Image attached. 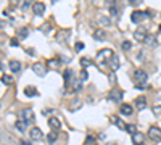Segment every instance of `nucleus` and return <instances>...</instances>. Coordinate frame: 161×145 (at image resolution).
<instances>
[{"label": "nucleus", "mask_w": 161, "mask_h": 145, "mask_svg": "<svg viewBox=\"0 0 161 145\" xmlns=\"http://www.w3.org/2000/svg\"><path fill=\"white\" fill-rule=\"evenodd\" d=\"M110 121H111L113 124H116V126H118L119 129H124V131H126V123L122 121L121 118H118L116 114H111V116H110Z\"/></svg>", "instance_id": "nucleus-13"}, {"label": "nucleus", "mask_w": 161, "mask_h": 145, "mask_svg": "<svg viewBox=\"0 0 161 145\" xmlns=\"http://www.w3.org/2000/svg\"><path fill=\"white\" fill-rule=\"evenodd\" d=\"M93 142H95V139H93L92 135H87V139H86V145H92Z\"/></svg>", "instance_id": "nucleus-33"}, {"label": "nucleus", "mask_w": 161, "mask_h": 145, "mask_svg": "<svg viewBox=\"0 0 161 145\" xmlns=\"http://www.w3.org/2000/svg\"><path fill=\"white\" fill-rule=\"evenodd\" d=\"M135 106H137L139 110H144L145 106H147V99H145L144 95H140V97H137V99H135Z\"/></svg>", "instance_id": "nucleus-17"}, {"label": "nucleus", "mask_w": 161, "mask_h": 145, "mask_svg": "<svg viewBox=\"0 0 161 145\" xmlns=\"http://www.w3.org/2000/svg\"><path fill=\"white\" fill-rule=\"evenodd\" d=\"M27 34H29V29H27V27H21L20 31H18V36H20L21 39H26Z\"/></svg>", "instance_id": "nucleus-27"}, {"label": "nucleus", "mask_w": 161, "mask_h": 145, "mask_svg": "<svg viewBox=\"0 0 161 145\" xmlns=\"http://www.w3.org/2000/svg\"><path fill=\"white\" fill-rule=\"evenodd\" d=\"M2 82H3L5 85H12V84H13V77H12L10 74H3V76H2Z\"/></svg>", "instance_id": "nucleus-25"}, {"label": "nucleus", "mask_w": 161, "mask_h": 145, "mask_svg": "<svg viewBox=\"0 0 161 145\" xmlns=\"http://www.w3.org/2000/svg\"><path fill=\"white\" fill-rule=\"evenodd\" d=\"M56 137H58V132L56 131H52L49 135H47V140H49V143H53L56 140Z\"/></svg>", "instance_id": "nucleus-26"}, {"label": "nucleus", "mask_w": 161, "mask_h": 145, "mask_svg": "<svg viewBox=\"0 0 161 145\" xmlns=\"http://www.w3.org/2000/svg\"><path fill=\"white\" fill-rule=\"evenodd\" d=\"M93 39H95V41H98V42L105 41V39H107V34H105V31H103V29H97V31L93 32Z\"/></svg>", "instance_id": "nucleus-18"}, {"label": "nucleus", "mask_w": 161, "mask_h": 145, "mask_svg": "<svg viewBox=\"0 0 161 145\" xmlns=\"http://www.w3.org/2000/svg\"><path fill=\"white\" fill-rule=\"evenodd\" d=\"M132 143L134 145H145V135L140 134V132L132 134Z\"/></svg>", "instance_id": "nucleus-11"}, {"label": "nucleus", "mask_w": 161, "mask_h": 145, "mask_svg": "<svg viewBox=\"0 0 161 145\" xmlns=\"http://www.w3.org/2000/svg\"><path fill=\"white\" fill-rule=\"evenodd\" d=\"M147 36H148V31H147V27H144V26H139L135 29V32H134L135 41H139V42H144Z\"/></svg>", "instance_id": "nucleus-7"}, {"label": "nucleus", "mask_w": 161, "mask_h": 145, "mask_svg": "<svg viewBox=\"0 0 161 145\" xmlns=\"http://www.w3.org/2000/svg\"><path fill=\"white\" fill-rule=\"evenodd\" d=\"M24 95H26V97H37V95H39V92H37L36 87L27 85L26 89H24Z\"/></svg>", "instance_id": "nucleus-20"}, {"label": "nucleus", "mask_w": 161, "mask_h": 145, "mask_svg": "<svg viewBox=\"0 0 161 145\" xmlns=\"http://www.w3.org/2000/svg\"><path fill=\"white\" fill-rule=\"evenodd\" d=\"M32 71H34L37 76H45L47 68H45V65H42V63H34V65H32Z\"/></svg>", "instance_id": "nucleus-10"}, {"label": "nucleus", "mask_w": 161, "mask_h": 145, "mask_svg": "<svg viewBox=\"0 0 161 145\" xmlns=\"http://www.w3.org/2000/svg\"><path fill=\"white\" fill-rule=\"evenodd\" d=\"M71 74H73V71H71V70H66V71H64V85H66V87H68V84H69Z\"/></svg>", "instance_id": "nucleus-28"}, {"label": "nucleus", "mask_w": 161, "mask_h": 145, "mask_svg": "<svg viewBox=\"0 0 161 145\" xmlns=\"http://www.w3.org/2000/svg\"><path fill=\"white\" fill-rule=\"evenodd\" d=\"M2 27H3V23H2V21H0V29H2Z\"/></svg>", "instance_id": "nucleus-42"}, {"label": "nucleus", "mask_w": 161, "mask_h": 145, "mask_svg": "<svg viewBox=\"0 0 161 145\" xmlns=\"http://www.w3.org/2000/svg\"><path fill=\"white\" fill-rule=\"evenodd\" d=\"M113 56V50L111 48H102L97 53V63H105V60H110Z\"/></svg>", "instance_id": "nucleus-4"}, {"label": "nucleus", "mask_w": 161, "mask_h": 145, "mask_svg": "<svg viewBox=\"0 0 161 145\" xmlns=\"http://www.w3.org/2000/svg\"><path fill=\"white\" fill-rule=\"evenodd\" d=\"M132 7H137V5H140L142 3V0H130V2H129Z\"/></svg>", "instance_id": "nucleus-35"}, {"label": "nucleus", "mask_w": 161, "mask_h": 145, "mask_svg": "<svg viewBox=\"0 0 161 145\" xmlns=\"http://www.w3.org/2000/svg\"><path fill=\"white\" fill-rule=\"evenodd\" d=\"M27 53H29V55H36L34 53V48H27Z\"/></svg>", "instance_id": "nucleus-41"}, {"label": "nucleus", "mask_w": 161, "mask_h": 145, "mask_svg": "<svg viewBox=\"0 0 161 145\" xmlns=\"http://www.w3.org/2000/svg\"><path fill=\"white\" fill-rule=\"evenodd\" d=\"M56 65H58V61H56V60H49V66H52V68H55Z\"/></svg>", "instance_id": "nucleus-36"}, {"label": "nucleus", "mask_w": 161, "mask_h": 145, "mask_svg": "<svg viewBox=\"0 0 161 145\" xmlns=\"http://www.w3.org/2000/svg\"><path fill=\"white\" fill-rule=\"evenodd\" d=\"M148 139L155 140V142L161 140V129L158 128V126H151V128L148 129Z\"/></svg>", "instance_id": "nucleus-6"}, {"label": "nucleus", "mask_w": 161, "mask_h": 145, "mask_svg": "<svg viewBox=\"0 0 161 145\" xmlns=\"http://www.w3.org/2000/svg\"><path fill=\"white\" fill-rule=\"evenodd\" d=\"M82 85H84V82L79 79V77H78V79H73V90L74 92H81Z\"/></svg>", "instance_id": "nucleus-23"}, {"label": "nucleus", "mask_w": 161, "mask_h": 145, "mask_svg": "<svg viewBox=\"0 0 161 145\" xmlns=\"http://www.w3.org/2000/svg\"><path fill=\"white\" fill-rule=\"evenodd\" d=\"M49 126H50L53 131L58 132V129L61 128V121L56 118V116H50V118H49Z\"/></svg>", "instance_id": "nucleus-12"}, {"label": "nucleus", "mask_w": 161, "mask_h": 145, "mask_svg": "<svg viewBox=\"0 0 161 145\" xmlns=\"http://www.w3.org/2000/svg\"><path fill=\"white\" fill-rule=\"evenodd\" d=\"M71 34V31L69 29H63V31H60L58 34H56V41H61V42H64L66 41V37H68Z\"/></svg>", "instance_id": "nucleus-21"}, {"label": "nucleus", "mask_w": 161, "mask_h": 145, "mask_svg": "<svg viewBox=\"0 0 161 145\" xmlns=\"http://www.w3.org/2000/svg\"><path fill=\"white\" fill-rule=\"evenodd\" d=\"M144 44H145V45H148V47H155V45H156L158 42H156V37H155L153 34H148V36L145 37Z\"/></svg>", "instance_id": "nucleus-19"}, {"label": "nucleus", "mask_w": 161, "mask_h": 145, "mask_svg": "<svg viewBox=\"0 0 161 145\" xmlns=\"http://www.w3.org/2000/svg\"><path fill=\"white\" fill-rule=\"evenodd\" d=\"M8 65H10V70H12L13 73H20L21 68H23V66H21V61H18V60H12Z\"/></svg>", "instance_id": "nucleus-16"}, {"label": "nucleus", "mask_w": 161, "mask_h": 145, "mask_svg": "<svg viewBox=\"0 0 161 145\" xmlns=\"http://www.w3.org/2000/svg\"><path fill=\"white\" fill-rule=\"evenodd\" d=\"M108 145H115V143H108Z\"/></svg>", "instance_id": "nucleus-44"}, {"label": "nucleus", "mask_w": 161, "mask_h": 145, "mask_svg": "<svg viewBox=\"0 0 161 145\" xmlns=\"http://www.w3.org/2000/svg\"><path fill=\"white\" fill-rule=\"evenodd\" d=\"M32 12H34V15H37V16H42V15L45 13V3H42V2L32 3Z\"/></svg>", "instance_id": "nucleus-9"}, {"label": "nucleus", "mask_w": 161, "mask_h": 145, "mask_svg": "<svg viewBox=\"0 0 161 145\" xmlns=\"http://www.w3.org/2000/svg\"><path fill=\"white\" fill-rule=\"evenodd\" d=\"M20 145H31L27 140H20Z\"/></svg>", "instance_id": "nucleus-39"}, {"label": "nucleus", "mask_w": 161, "mask_h": 145, "mask_svg": "<svg viewBox=\"0 0 161 145\" xmlns=\"http://www.w3.org/2000/svg\"><path fill=\"white\" fill-rule=\"evenodd\" d=\"M122 97H124V92L119 89H111L108 94V100L111 102H122Z\"/></svg>", "instance_id": "nucleus-5"}, {"label": "nucleus", "mask_w": 161, "mask_h": 145, "mask_svg": "<svg viewBox=\"0 0 161 145\" xmlns=\"http://www.w3.org/2000/svg\"><path fill=\"white\" fill-rule=\"evenodd\" d=\"M12 45H13V47L18 45V41H16V39H12Z\"/></svg>", "instance_id": "nucleus-40"}, {"label": "nucleus", "mask_w": 161, "mask_h": 145, "mask_svg": "<svg viewBox=\"0 0 161 145\" xmlns=\"http://www.w3.org/2000/svg\"><path fill=\"white\" fill-rule=\"evenodd\" d=\"M42 31L49 32V31H50V24H44V26H42Z\"/></svg>", "instance_id": "nucleus-37"}, {"label": "nucleus", "mask_w": 161, "mask_h": 145, "mask_svg": "<svg viewBox=\"0 0 161 145\" xmlns=\"http://www.w3.org/2000/svg\"><path fill=\"white\" fill-rule=\"evenodd\" d=\"M126 131L132 135V134H135L137 132V128H135V124H126Z\"/></svg>", "instance_id": "nucleus-29"}, {"label": "nucleus", "mask_w": 161, "mask_h": 145, "mask_svg": "<svg viewBox=\"0 0 161 145\" xmlns=\"http://www.w3.org/2000/svg\"><path fill=\"white\" fill-rule=\"evenodd\" d=\"M147 82H148V74L144 70H135L134 71V84L137 89H140V90L147 89Z\"/></svg>", "instance_id": "nucleus-1"}, {"label": "nucleus", "mask_w": 161, "mask_h": 145, "mask_svg": "<svg viewBox=\"0 0 161 145\" xmlns=\"http://www.w3.org/2000/svg\"><path fill=\"white\" fill-rule=\"evenodd\" d=\"M132 111H134V108H132V105H127V103H122L121 105V113L122 114H132Z\"/></svg>", "instance_id": "nucleus-22"}, {"label": "nucleus", "mask_w": 161, "mask_h": 145, "mask_svg": "<svg viewBox=\"0 0 161 145\" xmlns=\"http://www.w3.org/2000/svg\"><path fill=\"white\" fill-rule=\"evenodd\" d=\"M74 48H76V50L79 52V50H82V48H84V44H82V42H78V44L74 45Z\"/></svg>", "instance_id": "nucleus-34"}, {"label": "nucleus", "mask_w": 161, "mask_h": 145, "mask_svg": "<svg viewBox=\"0 0 161 145\" xmlns=\"http://www.w3.org/2000/svg\"><path fill=\"white\" fill-rule=\"evenodd\" d=\"M130 47H132V42H130V41H124V42L121 44L122 50H130Z\"/></svg>", "instance_id": "nucleus-31"}, {"label": "nucleus", "mask_w": 161, "mask_h": 145, "mask_svg": "<svg viewBox=\"0 0 161 145\" xmlns=\"http://www.w3.org/2000/svg\"><path fill=\"white\" fill-rule=\"evenodd\" d=\"M151 15H150V12L147 10V12H140V10H135V12H132V15H130V21L132 23H135V24H139V23H142L144 19H148Z\"/></svg>", "instance_id": "nucleus-2"}, {"label": "nucleus", "mask_w": 161, "mask_h": 145, "mask_svg": "<svg viewBox=\"0 0 161 145\" xmlns=\"http://www.w3.org/2000/svg\"><path fill=\"white\" fill-rule=\"evenodd\" d=\"M81 65H82L84 68H86V66H90V65H92V61L89 60V58H81Z\"/></svg>", "instance_id": "nucleus-32"}, {"label": "nucleus", "mask_w": 161, "mask_h": 145, "mask_svg": "<svg viewBox=\"0 0 161 145\" xmlns=\"http://www.w3.org/2000/svg\"><path fill=\"white\" fill-rule=\"evenodd\" d=\"M42 131L39 129V128H32L31 131H29V137H31V140H39V139H42Z\"/></svg>", "instance_id": "nucleus-15"}, {"label": "nucleus", "mask_w": 161, "mask_h": 145, "mask_svg": "<svg viewBox=\"0 0 161 145\" xmlns=\"http://www.w3.org/2000/svg\"><path fill=\"white\" fill-rule=\"evenodd\" d=\"M108 10H110V16H113V18L119 16V8H118L116 2H108Z\"/></svg>", "instance_id": "nucleus-14"}, {"label": "nucleus", "mask_w": 161, "mask_h": 145, "mask_svg": "<svg viewBox=\"0 0 161 145\" xmlns=\"http://www.w3.org/2000/svg\"><path fill=\"white\" fill-rule=\"evenodd\" d=\"M108 66H110V70L115 73V71H118V68H119V56L116 55V53H113V56L108 60Z\"/></svg>", "instance_id": "nucleus-8"}, {"label": "nucleus", "mask_w": 161, "mask_h": 145, "mask_svg": "<svg viewBox=\"0 0 161 145\" xmlns=\"http://www.w3.org/2000/svg\"><path fill=\"white\" fill-rule=\"evenodd\" d=\"M20 119L21 121H24L26 124H31V123H34V111H32V108H23L21 111H20Z\"/></svg>", "instance_id": "nucleus-3"}, {"label": "nucleus", "mask_w": 161, "mask_h": 145, "mask_svg": "<svg viewBox=\"0 0 161 145\" xmlns=\"http://www.w3.org/2000/svg\"><path fill=\"white\" fill-rule=\"evenodd\" d=\"M158 29H159V32H161V24H159V27H158Z\"/></svg>", "instance_id": "nucleus-43"}, {"label": "nucleus", "mask_w": 161, "mask_h": 145, "mask_svg": "<svg viewBox=\"0 0 161 145\" xmlns=\"http://www.w3.org/2000/svg\"><path fill=\"white\" fill-rule=\"evenodd\" d=\"M0 68H2V66H0Z\"/></svg>", "instance_id": "nucleus-45"}, {"label": "nucleus", "mask_w": 161, "mask_h": 145, "mask_svg": "<svg viewBox=\"0 0 161 145\" xmlns=\"http://www.w3.org/2000/svg\"><path fill=\"white\" fill-rule=\"evenodd\" d=\"M26 126H27V124H26L24 121H21V119H18V121L15 123V128L20 131V132H24V131H26Z\"/></svg>", "instance_id": "nucleus-24"}, {"label": "nucleus", "mask_w": 161, "mask_h": 145, "mask_svg": "<svg viewBox=\"0 0 161 145\" xmlns=\"http://www.w3.org/2000/svg\"><path fill=\"white\" fill-rule=\"evenodd\" d=\"M79 79H81L82 82H86V81L89 79V73H87L86 70H82V71L79 73Z\"/></svg>", "instance_id": "nucleus-30"}, {"label": "nucleus", "mask_w": 161, "mask_h": 145, "mask_svg": "<svg viewBox=\"0 0 161 145\" xmlns=\"http://www.w3.org/2000/svg\"><path fill=\"white\" fill-rule=\"evenodd\" d=\"M100 21H102L103 24H108V23H110V19H107V18H102V19H100Z\"/></svg>", "instance_id": "nucleus-38"}]
</instances>
